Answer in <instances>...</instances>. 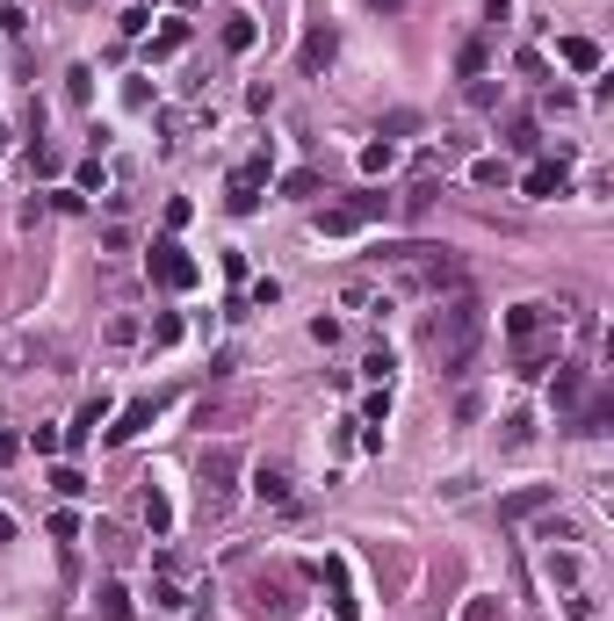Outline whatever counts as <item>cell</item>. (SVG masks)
Instances as JSON below:
<instances>
[{
    "label": "cell",
    "instance_id": "obj_1",
    "mask_svg": "<svg viewBox=\"0 0 614 621\" xmlns=\"http://www.w3.org/2000/svg\"><path fill=\"white\" fill-rule=\"evenodd\" d=\"M426 354L441 361V376H463L470 369V354H477V340H485V304L470 297V290H448V297H434L426 310Z\"/></svg>",
    "mask_w": 614,
    "mask_h": 621
},
{
    "label": "cell",
    "instance_id": "obj_2",
    "mask_svg": "<svg viewBox=\"0 0 614 621\" xmlns=\"http://www.w3.org/2000/svg\"><path fill=\"white\" fill-rule=\"evenodd\" d=\"M376 268L391 275V290H405V297H448V290H470L463 282V260L448 253V246H376Z\"/></svg>",
    "mask_w": 614,
    "mask_h": 621
},
{
    "label": "cell",
    "instance_id": "obj_3",
    "mask_svg": "<svg viewBox=\"0 0 614 621\" xmlns=\"http://www.w3.org/2000/svg\"><path fill=\"white\" fill-rule=\"evenodd\" d=\"M376 217H391V196H354V203L318 209L311 231H318V239H347V231H362V224H376Z\"/></svg>",
    "mask_w": 614,
    "mask_h": 621
},
{
    "label": "cell",
    "instance_id": "obj_4",
    "mask_svg": "<svg viewBox=\"0 0 614 621\" xmlns=\"http://www.w3.org/2000/svg\"><path fill=\"white\" fill-rule=\"evenodd\" d=\"M152 282H159V290H196V282H203V268L189 260V246H181V239H159V246H152Z\"/></svg>",
    "mask_w": 614,
    "mask_h": 621
},
{
    "label": "cell",
    "instance_id": "obj_5",
    "mask_svg": "<svg viewBox=\"0 0 614 621\" xmlns=\"http://www.w3.org/2000/svg\"><path fill=\"white\" fill-rule=\"evenodd\" d=\"M261 181H268V152H253L246 167H231V181H224V209H231V217H253V209H261Z\"/></svg>",
    "mask_w": 614,
    "mask_h": 621
},
{
    "label": "cell",
    "instance_id": "obj_6",
    "mask_svg": "<svg viewBox=\"0 0 614 621\" xmlns=\"http://www.w3.org/2000/svg\"><path fill=\"white\" fill-rule=\"evenodd\" d=\"M557 318H564V310H549V304H513V310H507V340L527 354V347H535V340H542Z\"/></svg>",
    "mask_w": 614,
    "mask_h": 621
},
{
    "label": "cell",
    "instance_id": "obj_7",
    "mask_svg": "<svg viewBox=\"0 0 614 621\" xmlns=\"http://www.w3.org/2000/svg\"><path fill=\"white\" fill-rule=\"evenodd\" d=\"M333 51H340V29H333V22H311L304 44H297V66H304V73H325Z\"/></svg>",
    "mask_w": 614,
    "mask_h": 621
},
{
    "label": "cell",
    "instance_id": "obj_8",
    "mask_svg": "<svg viewBox=\"0 0 614 621\" xmlns=\"http://www.w3.org/2000/svg\"><path fill=\"white\" fill-rule=\"evenodd\" d=\"M231 477H239V455H231V448H210V455H203V499H210V506L231 499Z\"/></svg>",
    "mask_w": 614,
    "mask_h": 621
},
{
    "label": "cell",
    "instance_id": "obj_9",
    "mask_svg": "<svg viewBox=\"0 0 614 621\" xmlns=\"http://www.w3.org/2000/svg\"><path fill=\"white\" fill-rule=\"evenodd\" d=\"M564 188H571L564 159H542V167H527V181H520V196H535V203H549V196H564Z\"/></svg>",
    "mask_w": 614,
    "mask_h": 621
},
{
    "label": "cell",
    "instance_id": "obj_10",
    "mask_svg": "<svg viewBox=\"0 0 614 621\" xmlns=\"http://www.w3.org/2000/svg\"><path fill=\"white\" fill-rule=\"evenodd\" d=\"M325 593H333V621H354V615H362V600H354V585H347V564H340V556H325Z\"/></svg>",
    "mask_w": 614,
    "mask_h": 621
},
{
    "label": "cell",
    "instance_id": "obj_11",
    "mask_svg": "<svg viewBox=\"0 0 614 621\" xmlns=\"http://www.w3.org/2000/svg\"><path fill=\"white\" fill-rule=\"evenodd\" d=\"M253 492H261L268 506H282V499L297 492V477H290V463H261V470H253Z\"/></svg>",
    "mask_w": 614,
    "mask_h": 621
},
{
    "label": "cell",
    "instance_id": "obj_12",
    "mask_svg": "<svg viewBox=\"0 0 614 621\" xmlns=\"http://www.w3.org/2000/svg\"><path fill=\"white\" fill-rule=\"evenodd\" d=\"M557 499V484H527V492H513V499H499V520H527V514H542Z\"/></svg>",
    "mask_w": 614,
    "mask_h": 621
},
{
    "label": "cell",
    "instance_id": "obj_13",
    "mask_svg": "<svg viewBox=\"0 0 614 621\" xmlns=\"http://www.w3.org/2000/svg\"><path fill=\"white\" fill-rule=\"evenodd\" d=\"M549 398H557V412H578V405H586V369H557Z\"/></svg>",
    "mask_w": 614,
    "mask_h": 621
},
{
    "label": "cell",
    "instance_id": "obj_14",
    "mask_svg": "<svg viewBox=\"0 0 614 621\" xmlns=\"http://www.w3.org/2000/svg\"><path fill=\"white\" fill-rule=\"evenodd\" d=\"M102 419H108V398L95 391V398L80 405V419H73V433H66V441H73V448H80V441H95V426H102Z\"/></svg>",
    "mask_w": 614,
    "mask_h": 621
},
{
    "label": "cell",
    "instance_id": "obj_15",
    "mask_svg": "<svg viewBox=\"0 0 614 621\" xmlns=\"http://www.w3.org/2000/svg\"><path fill=\"white\" fill-rule=\"evenodd\" d=\"M181 44H189V22H159V29H152V44H145V58H174Z\"/></svg>",
    "mask_w": 614,
    "mask_h": 621
},
{
    "label": "cell",
    "instance_id": "obj_16",
    "mask_svg": "<svg viewBox=\"0 0 614 621\" xmlns=\"http://www.w3.org/2000/svg\"><path fill=\"white\" fill-rule=\"evenodd\" d=\"M557 58H564V66H578V73H593V66H600V44H593V36H564V44H557Z\"/></svg>",
    "mask_w": 614,
    "mask_h": 621
},
{
    "label": "cell",
    "instance_id": "obj_17",
    "mask_svg": "<svg viewBox=\"0 0 614 621\" xmlns=\"http://www.w3.org/2000/svg\"><path fill=\"white\" fill-rule=\"evenodd\" d=\"M138 426H152V405H145V398H138V405H123V419L108 426V448H123V441H130Z\"/></svg>",
    "mask_w": 614,
    "mask_h": 621
},
{
    "label": "cell",
    "instance_id": "obj_18",
    "mask_svg": "<svg viewBox=\"0 0 614 621\" xmlns=\"http://www.w3.org/2000/svg\"><path fill=\"white\" fill-rule=\"evenodd\" d=\"M253 15H224V51H253Z\"/></svg>",
    "mask_w": 614,
    "mask_h": 621
},
{
    "label": "cell",
    "instance_id": "obj_19",
    "mask_svg": "<svg viewBox=\"0 0 614 621\" xmlns=\"http://www.w3.org/2000/svg\"><path fill=\"white\" fill-rule=\"evenodd\" d=\"M470 181H477V188H507L513 167H507V159H477V167H470Z\"/></svg>",
    "mask_w": 614,
    "mask_h": 621
},
{
    "label": "cell",
    "instance_id": "obj_20",
    "mask_svg": "<svg viewBox=\"0 0 614 621\" xmlns=\"http://www.w3.org/2000/svg\"><path fill=\"white\" fill-rule=\"evenodd\" d=\"M391 419V383H376L369 398H362V426H384Z\"/></svg>",
    "mask_w": 614,
    "mask_h": 621
},
{
    "label": "cell",
    "instance_id": "obj_21",
    "mask_svg": "<svg viewBox=\"0 0 614 621\" xmlns=\"http://www.w3.org/2000/svg\"><path fill=\"white\" fill-rule=\"evenodd\" d=\"M282 196H290V203H311V196H318V174H311V167L282 174Z\"/></svg>",
    "mask_w": 614,
    "mask_h": 621
},
{
    "label": "cell",
    "instance_id": "obj_22",
    "mask_svg": "<svg viewBox=\"0 0 614 621\" xmlns=\"http://www.w3.org/2000/svg\"><path fill=\"white\" fill-rule=\"evenodd\" d=\"M391 159H398L391 137H384V145H362V174H391Z\"/></svg>",
    "mask_w": 614,
    "mask_h": 621
},
{
    "label": "cell",
    "instance_id": "obj_23",
    "mask_svg": "<svg viewBox=\"0 0 614 621\" xmlns=\"http://www.w3.org/2000/svg\"><path fill=\"white\" fill-rule=\"evenodd\" d=\"M51 492H58V499H80V492H87V477H80L73 463H58V470H51Z\"/></svg>",
    "mask_w": 614,
    "mask_h": 621
},
{
    "label": "cell",
    "instance_id": "obj_24",
    "mask_svg": "<svg viewBox=\"0 0 614 621\" xmlns=\"http://www.w3.org/2000/svg\"><path fill=\"white\" fill-rule=\"evenodd\" d=\"M145 520H152V534H167V527H174V506H167V492H145Z\"/></svg>",
    "mask_w": 614,
    "mask_h": 621
},
{
    "label": "cell",
    "instance_id": "obj_25",
    "mask_svg": "<svg viewBox=\"0 0 614 621\" xmlns=\"http://www.w3.org/2000/svg\"><path fill=\"white\" fill-rule=\"evenodd\" d=\"M102 615L108 621H130V593H123V585H102Z\"/></svg>",
    "mask_w": 614,
    "mask_h": 621
},
{
    "label": "cell",
    "instance_id": "obj_26",
    "mask_svg": "<svg viewBox=\"0 0 614 621\" xmlns=\"http://www.w3.org/2000/svg\"><path fill=\"white\" fill-rule=\"evenodd\" d=\"M463 80H485V36L463 44Z\"/></svg>",
    "mask_w": 614,
    "mask_h": 621
},
{
    "label": "cell",
    "instance_id": "obj_27",
    "mask_svg": "<svg viewBox=\"0 0 614 621\" xmlns=\"http://www.w3.org/2000/svg\"><path fill=\"white\" fill-rule=\"evenodd\" d=\"M391 369H398V361H391V347H376V354L362 361V376H369V383H391Z\"/></svg>",
    "mask_w": 614,
    "mask_h": 621
},
{
    "label": "cell",
    "instance_id": "obj_28",
    "mask_svg": "<svg viewBox=\"0 0 614 621\" xmlns=\"http://www.w3.org/2000/svg\"><path fill=\"white\" fill-rule=\"evenodd\" d=\"M549 578L571 585V578H578V556H571V549H549Z\"/></svg>",
    "mask_w": 614,
    "mask_h": 621
},
{
    "label": "cell",
    "instance_id": "obj_29",
    "mask_svg": "<svg viewBox=\"0 0 614 621\" xmlns=\"http://www.w3.org/2000/svg\"><path fill=\"white\" fill-rule=\"evenodd\" d=\"M174 340H181V318H174V310H167V318H152V347H174Z\"/></svg>",
    "mask_w": 614,
    "mask_h": 621
},
{
    "label": "cell",
    "instance_id": "obj_30",
    "mask_svg": "<svg viewBox=\"0 0 614 621\" xmlns=\"http://www.w3.org/2000/svg\"><path fill=\"white\" fill-rule=\"evenodd\" d=\"M66 80H73V87H66V95H73V102H87V95H95V73H87V66H73V73H66Z\"/></svg>",
    "mask_w": 614,
    "mask_h": 621
},
{
    "label": "cell",
    "instance_id": "obj_31",
    "mask_svg": "<svg viewBox=\"0 0 614 621\" xmlns=\"http://www.w3.org/2000/svg\"><path fill=\"white\" fill-rule=\"evenodd\" d=\"M15 455H22V441H15V433H0V463H15Z\"/></svg>",
    "mask_w": 614,
    "mask_h": 621
},
{
    "label": "cell",
    "instance_id": "obj_32",
    "mask_svg": "<svg viewBox=\"0 0 614 621\" xmlns=\"http://www.w3.org/2000/svg\"><path fill=\"white\" fill-rule=\"evenodd\" d=\"M485 15H492V22H507V15H513V0H485Z\"/></svg>",
    "mask_w": 614,
    "mask_h": 621
},
{
    "label": "cell",
    "instance_id": "obj_33",
    "mask_svg": "<svg viewBox=\"0 0 614 621\" xmlns=\"http://www.w3.org/2000/svg\"><path fill=\"white\" fill-rule=\"evenodd\" d=\"M369 7H384V15H398V7H405V0H369Z\"/></svg>",
    "mask_w": 614,
    "mask_h": 621
}]
</instances>
